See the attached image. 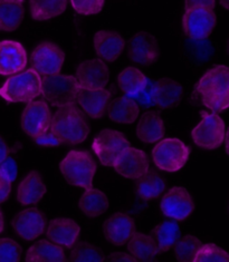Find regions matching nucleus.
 <instances>
[{
  "label": "nucleus",
  "mask_w": 229,
  "mask_h": 262,
  "mask_svg": "<svg viewBox=\"0 0 229 262\" xmlns=\"http://www.w3.org/2000/svg\"><path fill=\"white\" fill-rule=\"evenodd\" d=\"M80 228L76 222L67 217H56L49 222L46 231L47 238L58 247L72 248L75 245Z\"/></svg>",
  "instance_id": "obj_20"
},
{
  "label": "nucleus",
  "mask_w": 229,
  "mask_h": 262,
  "mask_svg": "<svg viewBox=\"0 0 229 262\" xmlns=\"http://www.w3.org/2000/svg\"><path fill=\"white\" fill-rule=\"evenodd\" d=\"M153 101L161 108H170L182 97V87L171 78H160L153 86Z\"/></svg>",
  "instance_id": "obj_23"
},
{
  "label": "nucleus",
  "mask_w": 229,
  "mask_h": 262,
  "mask_svg": "<svg viewBox=\"0 0 229 262\" xmlns=\"http://www.w3.org/2000/svg\"><path fill=\"white\" fill-rule=\"evenodd\" d=\"M215 2H187L182 17V28L188 37L194 39L206 38L217 23Z\"/></svg>",
  "instance_id": "obj_3"
},
{
  "label": "nucleus",
  "mask_w": 229,
  "mask_h": 262,
  "mask_svg": "<svg viewBox=\"0 0 229 262\" xmlns=\"http://www.w3.org/2000/svg\"><path fill=\"white\" fill-rule=\"evenodd\" d=\"M226 128L221 117L215 113H202V120L191 132L197 146L205 149L218 148L225 141Z\"/></svg>",
  "instance_id": "obj_9"
},
{
  "label": "nucleus",
  "mask_w": 229,
  "mask_h": 262,
  "mask_svg": "<svg viewBox=\"0 0 229 262\" xmlns=\"http://www.w3.org/2000/svg\"><path fill=\"white\" fill-rule=\"evenodd\" d=\"M65 60L63 51L51 41H43L35 47L30 56L33 70L43 77L59 74Z\"/></svg>",
  "instance_id": "obj_10"
},
{
  "label": "nucleus",
  "mask_w": 229,
  "mask_h": 262,
  "mask_svg": "<svg viewBox=\"0 0 229 262\" xmlns=\"http://www.w3.org/2000/svg\"><path fill=\"white\" fill-rule=\"evenodd\" d=\"M52 135L59 144L77 145L88 139L90 125L75 105L58 108L52 117Z\"/></svg>",
  "instance_id": "obj_2"
},
{
  "label": "nucleus",
  "mask_w": 229,
  "mask_h": 262,
  "mask_svg": "<svg viewBox=\"0 0 229 262\" xmlns=\"http://www.w3.org/2000/svg\"><path fill=\"white\" fill-rule=\"evenodd\" d=\"M114 170L127 179H139L149 171L150 162L145 152L130 146L114 164Z\"/></svg>",
  "instance_id": "obj_16"
},
{
  "label": "nucleus",
  "mask_w": 229,
  "mask_h": 262,
  "mask_svg": "<svg viewBox=\"0 0 229 262\" xmlns=\"http://www.w3.org/2000/svg\"><path fill=\"white\" fill-rule=\"evenodd\" d=\"M226 153L229 155V127L226 133Z\"/></svg>",
  "instance_id": "obj_43"
},
{
  "label": "nucleus",
  "mask_w": 229,
  "mask_h": 262,
  "mask_svg": "<svg viewBox=\"0 0 229 262\" xmlns=\"http://www.w3.org/2000/svg\"><path fill=\"white\" fill-rule=\"evenodd\" d=\"M165 134V126L162 118L156 112H147L142 115L137 126V135L147 144L160 142Z\"/></svg>",
  "instance_id": "obj_24"
},
{
  "label": "nucleus",
  "mask_w": 229,
  "mask_h": 262,
  "mask_svg": "<svg viewBox=\"0 0 229 262\" xmlns=\"http://www.w3.org/2000/svg\"><path fill=\"white\" fill-rule=\"evenodd\" d=\"M180 228L175 221H163L154 228L151 238L156 242L160 252L169 250L179 240Z\"/></svg>",
  "instance_id": "obj_32"
},
{
  "label": "nucleus",
  "mask_w": 229,
  "mask_h": 262,
  "mask_svg": "<svg viewBox=\"0 0 229 262\" xmlns=\"http://www.w3.org/2000/svg\"><path fill=\"white\" fill-rule=\"evenodd\" d=\"M59 170L70 184L91 189L96 164L90 153L74 149L60 161Z\"/></svg>",
  "instance_id": "obj_5"
},
{
  "label": "nucleus",
  "mask_w": 229,
  "mask_h": 262,
  "mask_svg": "<svg viewBox=\"0 0 229 262\" xmlns=\"http://www.w3.org/2000/svg\"><path fill=\"white\" fill-rule=\"evenodd\" d=\"M120 89L128 96H137L148 85L145 75L135 67H127L117 77Z\"/></svg>",
  "instance_id": "obj_29"
},
{
  "label": "nucleus",
  "mask_w": 229,
  "mask_h": 262,
  "mask_svg": "<svg viewBox=\"0 0 229 262\" xmlns=\"http://www.w3.org/2000/svg\"><path fill=\"white\" fill-rule=\"evenodd\" d=\"M41 94V77L33 68L15 75L0 87V96L9 103H30Z\"/></svg>",
  "instance_id": "obj_4"
},
{
  "label": "nucleus",
  "mask_w": 229,
  "mask_h": 262,
  "mask_svg": "<svg viewBox=\"0 0 229 262\" xmlns=\"http://www.w3.org/2000/svg\"><path fill=\"white\" fill-rule=\"evenodd\" d=\"M78 84L76 79L69 75H53L43 77L41 95L54 107L63 108L74 106L77 102Z\"/></svg>",
  "instance_id": "obj_6"
},
{
  "label": "nucleus",
  "mask_w": 229,
  "mask_h": 262,
  "mask_svg": "<svg viewBox=\"0 0 229 262\" xmlns=\"http://www.w3.org/2000/svg\"><path fill=\"white\" fill-rule=\"evenodd\" d=\"M194 262H229V253L214 243H207L198 251Z\"/></svg>",
  "instance_id": "obj_36"
},
{
  "label": "nucleus",
  "mask_w": 229,
  "mask_h": 262,
  "mask_svg": "<svg viewBox=\"0 0 229 262\" xmlns=\"http://www.w3.org/2000/svg\"><path fill=\"white\" fill-rule=\"evenodd\" d=\"M160 209L164 216L182 221L193 213L195 204L187 190L182 186H175L161 199Z\"/></svg>",
  "instance_id": "obj_12"
},
{
  "label": "nucleus",
  "mask_w": 229,
  "mask_h": 262,
  "mask_svg": "<svg viewBox=\"0 0 229 262\" xmlns=\"http://www.w3.org/2000/svg\"><path fill=\"white\" fill-rule=\"evenodd\" d=\"M104 235L114 246H123L135 232L134 221L126 213H115L105 221Z\"/></svg>",
  "instance_id": "obj_18"
},
{
  "label": "nucleus",
  "mask_w": 229,
  "mask_h": 262,
  "mask_svg": "<svg viewBox=\"0 0 229 262\" xmlns=\"http://www.w3.org/2000/svg\"><path fill=\"white\" fill-rule=\"evenodd\" d=\"M188 145L179 139H165L157 143L152 149L154 164L161 171L177 172L185 165L189 158Z\"/></svg>",
  "instance_id": "obj_7"
},
{
  "label": "nucleus",
  "mask_w": 229,
  "mask_h": 262,
  "mask_svg": "<svg viewBox=\"0 0 229 262\" xmlns=\"http://www.w3.org/2000/svg\"><path fill=\"white\" fill-rule=\"evenodd\" d=\"M9 147L8 145L6 144V142L4 141V139L0 136V164H3L4 162L7 160V158L9 157Z\"/></svg>",
  "instance_id": "obj_41"
},
{
  "label": "nucleus",
  "mask_w": 229,
  "mask_h": 262,
  "mask_svg": "<svg viewBox=\"0 0 229 262\" xmlns=\"http://www.w3.org/2000/svg\"><path fill=\"white\" fill-rule=\"evenodd\" d=\"M5 229V219H4V214H3V211L0 210V233L3 232Z\"/></svg>",
  "instance_id": "obj_42"
},
{
  "label": "nucleus",
  "mask_w": 229,
  "mask_h": 262,
  "mask_svg": "<svg viewBox=\"0 0 229 262\" xmlns=\"http://www.w3.org/2000/svg\"><path fill=\"white\" fill-rule=\"evenodd\" d=\"M94 51L105 61H114L121 55L126 42L122 37L109 30H100L93 38Z\"/></svg>",
  "instance_id": "obj_21"
},
{
  "label": "nucleus",
  "mask_w": 229,
  "mask_h": 262,
  "mask_svg": "<svg viewBox=\"0 0 229 262\" xmlns=\"http://www.w3.org/2000/svg\"><path fill=\"white\" fill-rule=\"evenodd\" d=\"M109 68L101 59H91L83 61L75 73L78 87L90 90L104 89L109 80Z\"/></svg>",
  "instance_id": "obj_15"
},
{
  "label": "nucleus",
  "mask_w": 229,
  "mask_h": 262,
  "mask_svg": "<svg viewBox=\"0 0 229 262\" xmlns=\"http://www.w3.org/2000/svg\"><path fill=\"white\" fill-rule=\"evenodd\" d=\"M164 190V180L157 172L149 170L137 181V193L141 199H156L162 194Z\"/></svg>",
  "instance_id": "obj_31"
},
{
  "label": "nucleus",
  "mask_w": 229,
  "mask_h": 262,
  "mask_svg": "<svg viewBox=\"0 0 229 262\" xmlns=\"http://www.w3.org/2000/svg\"><path fill=\"white\" fill-rule=\"evenodd\" d=\"M220 5L224 7L225 9L229 10V2H220Z\"/></svg>",
  "instance_id": "obj_44"
},
{
  "label": "nucleus",
  "mask_w": 229,
  "mask_h": 262,
  "mask_svg": "<svg viewBox=\"0 0 229 262\" xmlns=\"http://www.w3.org/2000/svg\"><path fill=\"white\" fill-rule=\"evenodd\" d=\"M11 179L4 168H0V204L7 201L11 191Z\"/></svg>",
  "instance_id": "obj_39"
},
{
  "label": "nucleus",
  "mask_w": 229,
  "mask_h": 262,
  "mask_svg": "<svg viewBox=\"0 0 229 262\" xmlns=\"http://www.w3.org/2000/svg\"><path fill=\"white\" fill-rule=\"evenodd\" d=\"M77 102L84 113L91 118H100L104 115L111 103L110 92L100 90H90L79 87Z\"/></svg>",
  "instance_id": "obj_19"
},
{
  "label": "nucleus",
  "mask_w": 229,
  "mask_h": 262,
  "mask_svg": "<svg viewBox=\"0 0 229 262\" xmlns=\"http://www.w3.org/2000/svg\"><path fill=\"white\" fill-rule=\"evenodd\" d=\"M227 52H228V54H229V40H228V42H227Z\"/></svg>",
  "instance_id": "obj_45"
},
{
  "label": "nucleus",
  "mask_w": 229,
  "mask_h": 262,
  "mask_svg": "<svg viewBox=\"0 0 229 262\" xmlns=\"http://www.w3.org/2000/svg\"><path fill=\"white\" fill-rule=\"evenodd\" d=\"M26 262H67V259L60 247L48 240H41L28 249Z\"/></svg>",
  "instance_id": "obj_26"
},
{
  "label": "nucleus",
  "mask_w": 229,
  "mask_h": 262,
  "mask_svg": "<svg viewBox=\"0 0 229 262\" xmlns=\"http://www.w3.org/2000/svg\"><path fill=\"white\" fill-rule=\"evenodd\" d=\"M128 249L138 262H152L156 255L161 253L156 242L150 235L134 232L128 241Z\"/></svg>",
  "instance_id": "obj_25"
},
{
  "label": "nucleus",
  "mask_w": 229,
  "mask_h": 262,
  "mask_svg": "<svg viewBox=\"0 0 229 262\" xmlns=\"http://www.w3.org/2000/svg\"><path fill=\"white\" fill-rule=\"evenodd\" d=\"M27 66V53L20 42L0 41V75H12L23 72Z\"/></svg>",
  "instance_id": "obj_17"
},
{
  "label": "nucleus",
  "mask_w": 229,
  "mask_h": 262,
  "mask_svg": "<svg viewBox=\"0 0 229 262\" xmlns=\"http://www.w3.org/2000/svg\"><path fill=\"white\" fill-rule=\"evenodd\" d=\"M140 113L139 105L130 97L116 98L111 102L108 107V114L111 121L119 124H132Z\"/></svg>",
  "instance_id": "obj_27"
},
{
  "label": "nucleus",
  "mask_w": 229,
  "mask_h": 262,
  "mask_svg": "<svg viewBox=\"0 0 229 262\" xmlns=\"http://www.w3.org/2000/svg\"><path fill=\"white\" fill-rule=\"evenodd\" d=\"M130 59L142 66H149L159 59V46L154 37L145 32L135 34L128 43Z\"/></svg>",
  "instance_id": "obj_13"
},
{
  "label": "nucleus",
  "mask_w": 229,
  "mask_h": 262,
  "mask_svg": "<svg viewBox=\"0 0 229 262\" xmlns=\"http://www.w3.org/2000/svg\"><path fill=\"white\" fill-rule=\"evenodd\" d=\"M11 224L22 239L33 241L44 232L46 219L37 208H28L17 213Z\"/></svg>",
  "instance_id": "obj_14"
},
{
  "label": "nucleus",
  "mask_w": 229,
  "mask_h": 262,
  "mask_svg": "<svg viewBox=\"0 0 229 262\" xmlns=\"http://www.w3.org/2000/svg\"><path fill=\"white\" fill-rule=\"evenodd\" d=\"M22 248L11 238L0 239V262H19Z\"/></svg>",
  "instance_id": "obj_37"
},
{
  "label": "nucleus",
  "mask_w": 229,
  "mask_h": 262,
  "mask_svg": "<svg viewBox=\"0 0 229 262\" xmlns=\"http://www.w3.org/2000/svg\"><path fill=\"white\" fill-rule=\"evenodd\" d=\"M130 147L127 137L114 129H103L93 140L92 148L101 163L114 166L115 162Z\"/></svg>",
  "instance_id": "obj_8"
},
{
  "label": "nucleus",
  "mask_w": 229,
  "mask_h": 262,
  "mask_svg": "<svg viewBox=\"0 0 229 262\" xmlns=\"http://www.w3.org/2000/svg\"><path fill=\"white\" fill-rule=\"evenodd\" d=\"M52 112L45 101H33L24 108L20 125L30 137H40L51 127Z\"/></svg>",
  "instance_id": "obj_11"
},
{
  "label": "nucleus",
  "mask_w": 229,
  "mask_h": 262,
  "mask_svg": "<svg viewBox=\"0 0 229 262\" xmlns=\"http://www.w3.org/2000/svg\"><path fill=\"white\" fill-rule=\"evenodd\" d=\"M196 94L201 104L217 114L229 108V67L216 65L196 85Z\"/></svg>",
  "instance_id": "obj_1"
},
{
  "label": "nucleus",
  "mask_w": 229,
  "mask_h": 262,
  "mask_svg": "<svg viewBox=\"0 0 229 262\" xmlns=\"http://www.w3.org/2000/svg\"><path fill=\"white\" fill-rule=\"evenodd\" d=\"M104 262H138L131 254L124 252H114L110 254L109 257L104 260Z\"/></svg>",
  "instance_id": "obj_40"
},
{
  "label": "nucleus",
  "mask_w": 229,
  "mask_h": 262,
  "mask_svg": "<svg viewBox=\"0 0 229 262\" xmlns=\"http://www.w3.org/2000/svg\"><path fill=\"white\" fill-rule=\"evenodd\" d=\"M46 193V185L38 172L33 171L25 177L17 189V200L23 205L38 203Z\"/></svg>",
  "instance_id": "obj_22"
},
{
  "label": "nucleus",
  "mask_w": 229,
  "mask_h": 262,
  "mask_svg": "<svg viewBox=\"0 0 229 262\" xmlns=\"http://www.w3.org/2000/svg\"><path fill=\"white\" fill-rule=\"evenodd\" d=\"M202 247L201 241L193 235H184L175 243V254L179 262H194L198 251Z\"/></svg>",
  "instance_id": "obj_34"
},
{
  "label": "nucleus",
  "mask_w": 229,
  "mask_h": 262,
  "mask_svg": "<svg viewBox=\"0 0 229 262\" xmlns=\"http://www.w3.org/2000/svg\"><path fill=\"white\" fill-rule=\"evenodd\" d=\"M79 208L88 216H98L103 214L109 208L108 196L100 190L86 189L80 196Z\"/></svg>",
  "instance_id": "obj_30"
},
{
  "label": "nucleus",
  "mask_w": 229,
  "mask_h": 262,
  "mask_svg": "<svg viewBox=\"0 0 229 262\" xmlns=\"http://www.w3.org/2000/svg\"><path fill=\"white\" fill-rule=\"evenodd\" d=\"M24 18V2L3 0L0 2V30L14 32Z\"/></svg>",
  "instance_id": "obj_28"
},
{
  "label": "nucleus",
  "mask_w": 229,
  "mask_h": 262,
  "mask_svg": "<svg viewBox=\"0 0 229 262\" xmlns=\"http://www.w3.org/2000/svg\"><path fill=\"white\" fill-rule=\"evenodd\" d=\"M103 253L94 246L80 241L72 247L67 262H104Z\"/></svg>",
  "instance_id": "obj_35"
},
{
  "label": "nucleus",
  "mask_w": 229,
  "mask_h": 262,
  "mask_svg": "<svg viewBox=\"0 0 229 262\" xmlns=\"http://www.w3.org/2000/svg\"><path fill=\"white\" fill-rule=\"evenodd\" d=\"M69 2H30V15L35 20H48L65 11Z\"/></svg>",
  "instance_id": "obj_33"
},
{
  "label": "nucleus",
  "mask_w": 229,
  "mask_h": 262,
  "mask_svg": "<svg viewBox=\"0 0 229 262\" xmlns=\"http://www.w3.org/2000/svg\"><path fill=\"white\" fill-rule=\"evenodd\" d=\"M74 10L83 16H92L100 12L104 6V2H71Z\"/></svg>",
  "instance_id": "obj_38"
}]
</instances>
